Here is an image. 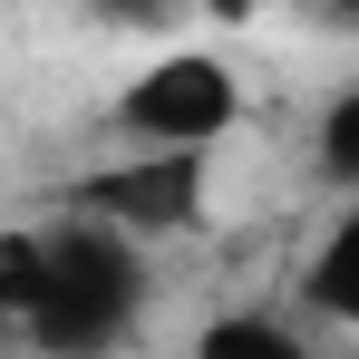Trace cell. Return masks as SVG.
<instances>
[{
  "label": "cell",
  "mask_w": 359,
  "mask_h": 359,
  "mask_svg": "<svg viewBox=\"0 0 359 359\" xmlns=\"http://www.w3.org/2000/svg\"><path fill=\"white\" fill-rule=\"evenodd\" d=\"M136 311H146V272H136V233L117 224H97V214H68L59 233H49V282L29 301V340L39 350H117L126 330H136Z\"/></svg>",
  "instance_id": "1"
},
{
  "label": "cell",
  "mask_w": 359,
  "mask_h": 359,
  "mask_svg": "<svg viewBox=\"0 0 359 359\" xmlns=\"http://www.w3.org/2000/svg\"><path fill=\"white\" fill-rule=\"evenodd\" d=\"M117 126L126 146H224L243 126V78L224 49H165L126 78Z\"/></svg>",
  "instance_id": "2"
},
{
  "label": "cell",
  "mask_w": 359,
  "mask_h": 359,
  "mask_svg": "<svg viewBox=\"0 0 359 359\" xmlns=\"http://www.w3.org/2000/svg\"><path fill=\"white\" fill-rule=\"evenodd\" d=\"M204 156H214V146H136L126 165L78 184L68 214H97V224H117V233H136V243L184 233V224L204 214Z\"/></svg>",
  "instance_id": "3"
},
{
  "label": "cell",
  "mask_w": 359,
  "mask_h": 359,
  "mask_svg": "<svg viewBox=\"0 0 359 359\" xmlns=\"http://www.w3.org/2000/svg\"><path fill=\"white\" fill-rule=\"evenodd\" d=\"M301 292H311V311H320V320H340V330H359V204L340 214V224H330V243L311 252Z\"/></svg>",
  "instance_id": "4"
},
{
  "label": "cell",
  "mask_w": 359,
  "mask_h": 359,
  "mask_svg": "<svg viewBox=\"0 0 359 359\" xmlns=\"http://www.w3.org/2000/svg\"><path fill=\"white\" fill-rule=\"evenodd\" d=\"M39 282H49V233H0V330L29 320Z\"/></svg>",
  "instance_id": "5"
},
{
  "label": "cell",
  "mask_w": 359,
  "mask_h": 359,
  "mask_svg": "<svg viewBox=\"0 0 359 359\" xmlns=\"http://www.w3.org/2000/svg\"><path fill=\"white\" fill-rule=\"evenodd\" d=\"M204 359H301V330H282V320H204Z\"/></svg>",
  "instance_id": "6"
},
{
  "label": "cell",
  "mask_w": 359,
  "mask_h": 359,
  "mask_svg": "<svg viewBox=\"0 0 359 359\" xmlns=\"http://www.w3.org/2000/svg\"><path fill=\"white\" fill-rule=\"evenodd\" d=\"M320 175L350 194L359 184V88H340L330 107H320Z\"/></svg>",
  "instance_id": "7"
},
{
  "label": "cell",
  "mask_w": 359,
  "mask_h": 359,
  "mask_svg": "<svg viewBox=\"0 0 359 359\" xmlns=\"http://www.w3.org/2000/svg\"><path fill=\"white\" fill-rule=\"evenodd\" d=\"M88 20H107V29H146V39H156V29L184 20V0H88Z\"/></svg>",
  "instance_id": "8"
},
{
  "label": "cell",
  "mask_w": 359,
  "mask_h": 359,
  "mask_svg": "<svg viewBox=\"0 0 359 359\" xmlns=\"http://www.w3.org/2000/svg\"><path fill=\"white\" fill-rule=\"evenodd\" d=\"M184 10H204V20H214V29H243V20H252V10H262V0H184Z\"/></svg>",
  "instance_id": "9"
},
{
  "label": "cell",
  "mask_w": 359,
  "mask_h": 359,
  "mask_svg": "<svg viewBox=\"0 0 359 359\" xmlns=\"http://www.w3.org/2000/svg\"><path fill=\"white\" fill-rule=\"evenodd\" d=\"M320 20H330V29H350V39H359V0H320Z\"/></svg>",
  "instance_id": "10"
}]
</instances>
